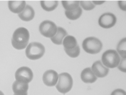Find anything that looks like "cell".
<instances>
[{
	"mask_svg": "<svg viewBox=\"0 0 126 95\" xmlns=\"http://www.w3.org/2000/svg\"><path fill=\"white\" fill-rule=\"evenodd\" d=\"M30 39L29 31L24 27H20L15 30L12 39L13 47L17 50H23L27 47Z\"/></svg>",
	"mask_w": 126,
	"mask_h": 95,
	"instance_id": "obj_1",
	"label": "cell"
},
{
	"mask_svg": "<svg viewBox=\"0 0 126 95\" xmlns=\"http://www.w3.org/2000/svg\"><path fill=\"white\" fill-rule=\"evenodd\" d=\"M45 47L43 45L40 43L33 42L27 46L26 55L29 59L35 60L41 58L45 54Z\"/></svg>",
	"mask_w": 126,
	"mask_h": 95,
	"instance_id": "obj_2",
	"label": "cell"
},
{
	"mask_svg": "<svg viewBox=\"0 0 126 95\" xmlns=\"http://www.w3.org/2000/svg\"><path fill=\"white\" fill-rule=\"evenodd\" d=\"M120 57L117 52L114 50H108L103 53L101 57L102 63L107 68H114L118 66Z\"/></svg>",
	"mask_w": 126,
	"mask_h": 95,
	"instance_id": "obj_3",
	"label": "cell"
},
{
	"mask_svg": "<svg viewBox=\"0 0 126 95\" xmlns=\"http://www.w3.org/2000/svg\"><path fill=\"white\" fill-rule=\"evenodd\" d=\"M82 46L86 53L89 54H96L101 51L103 44L99 39L95 37H90L86 38L83 41Z\"/></svg>",
	"mask_w": 126,
	"mask_h": 95,
	"instance_id": "obj_4",
	"label": "cell"
},
{
	"mask_svg": "<svg viewBox=\"0 0 126 95\" xmlns=\"http://www.w3.org/2000/svg\"><path fill=\"white\" fill-rule=\"evenodd\" d=\"M73 80L71 75L66 72H63L59 75V81L56 88L60 93L65 94L72 88Z\"/></svg>",
	"mask_w": 126,
	"mask_h": 95,
	"instance_id": "obj_5",
	"label": "cell"
},
{
	"mask_svg": "<svg viewBox=\"0 0 126 95\" xmlns=\"http://www.w3.org/2000/svg\"><path fill=\"white\" fill-rule=\"evenodd\" d=\"M39 31L42 36L51 38L56 34L57 26L54 22L47 20L44 21L40 24Z\"/></svg>",
	"mask_w": 126,
	"mask_h": 95,
	"instance_id": "obj_6",
	"label": "cell"
},
{
	"mask_svg": "<svg viewBox=\"0 0 126 95\" xmlns=\"http://www.w3.org/2000/svg\"><path fill=\"white\" fill-rule=\"evenodd\" d=\"M33 78L32 70L27 67H20L17 70L15 73L16 80L19 82L29 83L32 80Z\"/></svg>",
	"mask_w": 126,
	"mask_h": 95,
	"instance_id": "obj_7",
	"label": "cell"
},
{
	"mask_svg": "<svg viewBox=\"0 0 126 95\" xmlns=\"http://www.w3.org/2000/svg\"><path fill=\"white\" fill-rule=\"evenodd\" d=\"M117 19L114 14L106 13L102 14L98 21L100 26L104 29H110L115 25Z\"/></svg>",
	"mask_w": 126,
	"mask_h": 95,
	"instance_id": "obj_8",
	"label": "cell"
},
{
	"mask_svg": "<svg viewBox=\"0 0 126 95\" xmlns=\"http://www.w3.org/2000/svg\"><path fill=\"white\" fill-rule=\"evenodd\" d=\"M59 79V75L54 70H47L44 72L43 76V81L46 86L52 87L55 86Z\"/></svg>",
	"mask_w": 126,
	"mask_h": 95,
	"instance_id": "obj_9",
	"label": "cell"
},
{
	"mask_svg": "<svg viewBox=\"0 0 126 95\" xmlns=\"http://www.w3.org/2000/svg\"><path fill=\"white\" fill-rule=\"evenodd\" d=\"M91 69L94 75L98 78H104L109 73V68L105 67L100 61L94 62Z\"/></svg>",
	"mask_w": 126,
	"mask_h": 95,
	"instance_id": "obj_10",
	"label": "cell"
},
{
	"mask_svg": "<svg viewBox=\"0 0 126 95\" xmlns=\"http://www.w3.org/2000/svg\"><path fill=\"white\" fill-rule=\"evenodd\" d=\"M8 7L11 12L19 14L23 11L26 6L24 0H9L8 1Z\"/></svg>",
	"mask_w": 126,
	"mask_h": 95,
	"instance_id": "obj_11",
	"label": "cell"
},
{
	"mask_svg": "<svg viewBox=\"0 0 126 95\" xmlns=\"http://www.w3.org/2000/svg\"><path fill=\"white\" fill-rule=\"evenodd\" d=\"M29 83L19 82L16 80L12 85L14 95H28Z\"/></svg>",
	"mask_w": 126,
	"mask_h": 95,
	"instance_id": "obj_12",
	"label": "cell"
},
{
	"mask_svg": "<svg viewBox=\"0 0 126 95\" xmlns=\"http://www.w3.org/2000/svg\"><path fill=\"white\" fill-rule=\"evenodd\" d=\"M81 78L83 82L86 83H93L97 79L90 68H87L83 70L81 74Z\"/></svg>",
	"mask_w": 126,
	"mask_h": 95,
	"instance_id": "obj_13",
	"label": "cell"
},
{
	"mask_svg": "<svg viewBox=\"0 0 126 95\" xmlns=\"http://www.w3.org/2000/svg\"><path fill=\"white\" fill-rule=\"evenodd\" d=\"M35 12L33 8L29 5H26L22 12L18 14L19 17L22 20L28 22L32 20L34 17Z\"/></svg>",
	"mask_w": 126,
	"mask_h": 95,
	"instance_id": "obj_14",
	"label": "cell"
},
{
	"mask_svg": "<svg viewBox=\"0 0 126 95\" xmlns=\"http://www.w3.org/2000/svg\"><path fill=\"white\" fill-rule=\"evenodd\" d=\"M67 35V33L64 29L61 27H58L56 34L54 37L51 38V40L55 44L60 45L62 44L63 39Z\"/></svg>",
	"mask_w": 126,
	"mask_h": 95,
	"instance_id": "obj_15",
	"label": "cell"
},
{
	"mask_svg": "<svg viewBox=\"0 0 126 95\" xmlns=\"http://www.w3.org/2000/svg\"><path fill=\"white\" fill-rule=\"evenodd\" d=\"M62 44L64 49L66 50L73 49L78 45L76 38L71 36H66L63 39Z\"/></svg>",
	"mask_w": 126,
	"mask_h": 95,
	"instance_id": "obj_16",
	"label": "cell"
},
{
	"mask_svg": "<svg viewBox=\"0 0 126 95\" xmlns=\"http://www.w3.org/2000/svg\"><path fill=\"white\" fill-rule=\"evenodd\" d=\"M40 3L42 8L44 10L51 12L56 9L59 2L57 0H41Z\"/></svg>",
	"mask_w": 126,
	"mask_h": 95,
	"instance_id": "obj_17",
	"label": "cell"
},
{
	"mask_svg": "<svg viewBox=\"0 0 126 95\" xmlns=\"http://www.w3.org/2000/svg\"><path fill=\"white\" fill-rule=\"evenodd\" d=\"M82 13V10L80 7L73 10L70 11H65V12L66 17L71 20H75L79 19L81 16Z\"/></svg>",
	"mask_w": 126,
	"mask_h": 95,
	"instance_id": "obj_18",
	"label": "cell"
},
{
	"mask_svg": "<svg viewBox=\"0 0 126 95\" xmlns=\"http://www.w3.org/2000/svg\"><path fill=\"white\" fill-rule=\"evenodd\" d=\"M62 3L63 7L66 11H70L73 10L79 7V0H63Z\"/></svg>",
	"mask_w": 126,
	"mask_h": 95,
	"instance_id": "obj_19",
	"label": "cell"
},
{
	"mask_svg": "<svg viewBox=\"0 0 126 95\" xmlns=\"http://www.w3.org/2000/svg\"><path fill=\"white\" fill-rule=\"evenodd\" d=\"M126 39L124 38L120 40L117 46V50L122 58H126Z\"/></svg>",
	"mask_w": 126,
	"mask_h": 95,
	"instance_id": "obj_20",
	"label": "cell"
},
{
	"mask_svg": "<svg viewBox=\"0 0 126 95\" xmlns=\"http://www.w3.org/2000/svg\"><path fill=\"white\" fill-rule=\"evenodd\" d=\"M66 54L72 58H76L79 56L80 53L79 46L78 45L75 48L71 50L64 49Z\"/></svg>",
	"mask_w": 126,
	"mask_h": 95,
	"instance_id": "obj_21",
	"label": "cell"
},
{
	"mask_svg": "<svg viewBox=\"0 0 126 95\" xmlns=\"http://www.w3.org/2000/svg\"><path fill=\"white\" fill-rule=\"evenodd\" d=\"M80 5L84 10L86 11L91 10L95 7V5L90 0H81L79 2Z\"/></svg>",
	"mask_w": 126,
	"mask_h": 95,
	"instance_id": "obj_22",
	"label": "cell"
},
{
	"mask_svg": "<svg viewBox=\"0 0 126 95\" xmlns=\"http://www.w3.org/2000/svg\"><path fill=\"white\" fill-rule=\"evenodd\" d=\"M126 58H122L118 66V69L122 72L125 73L126 72Z\"/></svg>",
	"mask_w": 126,
	"mask_h": 95,
	"instance_id": "obj_23",
	"label": "cell"
},
{
	"mask_svg": "<svg viewBox=\"0 0 126 95\" xmlns=\"http://www.w3.org/2000/svg\"><path fill=\"white\" fill-rule=\"evenodd\" d=\"M111 95H126V92L121 89H117L113 91Z\"/></svg>",
	"mask_w": 126,
	"mask_h": 95,
	"instance_id": "obj_24",
	"label": "cell"
},
{
	"mask_svg": "<svg viewBox=\"0 0 126 95\" xmlns=\"http://www.w3.org/2000/svg\"><path fill=\"white\" fill-rule=\"evenodd\" d=\"M126 1H118V4L120 9L124 11H126Z\"/></svg>",
	"mask_w": 126,
	"mask_h": 95,
	"instance_id": "obj_25",
	"label": "cell"
},
{
	"mask_svg": "<svg viewBox=\"0 0 126 95\" xmlns=\"http://www.w3.org/2000/svg\"><path fill=\"white\" fill-rule=\"evenodd\" d=\"M92 2L94 5H102L103 3H104L106 1H97V0H93L92 1Z\"/></svg>",
	"mask_w": 126,
	"mask_h": 95,
	"instance_id": "obj_26",
	"label": "cell"
},
{
	"mask_svg": "<svg viewBox=\"0 0 126 95\" xmlns=\"http://www.w3.org/2000/svg\"><path fill=\"white\" fill-rule=\"evenodd\" d=\"M0 95H4L3 93H2V92H1V91H0Z\"/></svg>",
	"mask_w": 126,
	"mask_h": 95,
	"instance_id": "obj_27",
	"label": "cell"
}]
</instances>
